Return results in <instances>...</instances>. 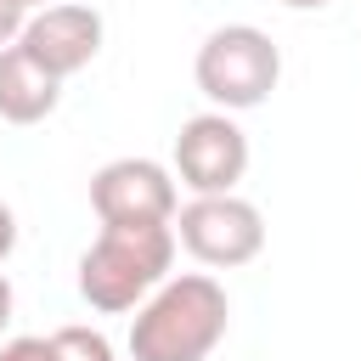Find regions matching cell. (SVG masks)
Instances as JSON below:
<instances>
[{"instance_id": "obj_1", "label": "cell", "mask_w": 361, "mask_h": 361, "mask_svg": "<svg viewBox=\"0 0 361 361\" xmlns=\"http://www.w3.org/2000/svg\"><path fill=\"white\" fill-rule=\"evenodd\" d=\"M231 299L209 271L164 276L130 322V355L135 361H209V350L226 338Z\"/></svg>"}, {"instance_id": "obj_2", "label": "cell", "mask_w": 361, "mask_h": 361, "mask_svg": "<svg viewBox=\"0 0 361 361\" xmlns=\"http://www.w3.org/2000/svg\"><path fill=\"white\" fill-rule=\"evenodd\" d=\"M175 220H152V226H102L96 243L79 254V299L90 310H135L175 265Z\"/></svg>"}, {"instance_id": "obj_3", "label": "cell", "mask_w": 361, "mask_h": 361, "mask_svg": "<svg viewBox=\"0 0 361 361\" xmlns=\"http://www.w3.org/2000/svg\"><path fill=\"white\" fill-rule=\"evenodd\" d=\"M192 79L197 90L220 107V113H248L259 102H271L276 79H282V51L265 28L254 23H226L214 28L203 45H197V62H192Z\"/></svg>"}, {"instance_id": "obj_4", "label": "cell", "mask_w": 361, "mask_h": 361, "mask_svg": "<svg viewBox=\"0 0 361 361\" xmlns=\"http://www.w3.org/2000/svg\"><path fill=\"white\" fill-rule=\"evenodd\" d=\"M175 237L197 265L231 271L265 248V214L237 192H203L175 209Z\"/></svg>"}, {"instance_id": "obj_5", "label": "cell", "mask_w": 361, "mask_h": 361, "mask_svg": "<svg viewBox=\"0 0 361 361\" xmlns=\"http://www.w3.org/2000/svg\"><path fill=\"white\" fill-rule=\"evenodd\" d=\"M175 175L192 197L203 192H237L248 175V135L231 113H192L175 135Z\"/></svg>"}, {"instance_id": "obj_6", "label": "cell", "mask_w": 361, "mask_h": 361, "mask_svg": "<svg viewBox=\"0 0 361 361\" xmlns=\"http://www.w3.org/2000/svg\"><path fill=\"white\" fill-rule=\"evenodd\" d=\"M90 209L102 226H152L175 220L180 192L158 158H113L90 175Z\"/></svg>"}, {"instance_id": "obj_7", "label": "cell", "mask_w": 361, "mask_h": 361, "mask_svg": "<svg viewBox=\"0 0 361 361\" xmlns=\"http://www.w3.org/2000/svg\"><path fill=\"white\" fill-rule=\"evenodd\" d=\"M39 68H51L56 79H73L79 68H90L102 56V11L79 6V0H56L28 11V28L17 39Z\"/></svg>"}, {"instance_id": "obj_8", "label": "cell", "mask_w": 361, "mask_h": 361, "mask_svg": "<svg viewBox=\"0 0 361 361\" xmlns=\"http://www.w3.org/2000/svg\"><path fill=\"white\" fill-rule=\"evenodd\" d=\"M62 102V79L51 68H39L23 45L0 51V118L6 124H39L51 118Z\"/></svg>"}, {"instance_id": "obj_9", "label": "cell", "mask_w": 361, "mask_h": 361, "mask_svg": "<svg viewBox=\"0 0 361 361\" xmlns=\"http://www.w3.org/2000/svg\"><path fill=\"white\" fill-rule=\"evenodd\" d=\"M51 361H113V344H107L102 327H56Z\"/></svg>"}, {"instance_id": "obj_10", "label": "cell", "mask_w": 361, "mask_h": 361, "mask_svg": "<svg viewBox=\"0 0 361 361\" xmlns=\"http://www.w3.org/2000/svg\"><path fill=\"white\" fill-rule=\"evenodd\" d=\"M23 28H28V6H23V0H0V51L17 45Z\"/></svg>"}, {"instance_id": "obj_11", "label": "cell", "mask_w": 361, "mask_h": 361, "mask_svg": "<svg viewBox=\"0 0 361 361\" xmlns=\"http://www.w3.org/2000/svg\"><path fill=\"white\" fill-rule=\"evenodd\" d=\"M0 361H51V338H11L0 344Z\"/></svg>"}, {"instance_id": "obj_12", "label": "cell", "mask_w": 361, "mask_h": 361, "mask_svg": "<svg viewBox=\"0 0 361 361\" xmlns=\"http://www.w3.org/2000/svg\"><path fill=\"white\" fill-rule=\"evenodd\" d=\"M11 248H17V214H11V203L0 197V265L11 259Z\"/></svg>"}, {"instance_id": "obj_13", "label": "cell", "mask_w": 361, "mask_h": 361, "mask_svg": "<svg viewBox=\"0 0 361 361\" xmlns=\"http://www.w3.org/2000/svg\"><path fill=\"white\" fill-rule=\"evenodd\" d=\"M11 305H17V299H11V282L0 276V333H6V322H11Z\"/></svg>"}, {"instance_id": "obj_14", "label": "cell", "mask_w": 361, "mask_h": 361, "mask_svg": "<svg viewBox=\"0 0 361 361\" xmlns=\"http://www.w3.org/2000/svg\"><path fill=\"white\" fill-rule=\"evenodd\" d=\"M288 11H322V6H333V0H282Z\"/></svg>"}, {"instance_id": "obj_15", "label": "cell", "mask_w": 361, "mask_h": 361, "mask_svg": "<svg viewBox=\"0 0 361 361\" xmlns=\"http://www.w3.org/2000/svg\"><path fill=\"white\" fill-rule=\"evenodd\" d=\"M23 6H28V11H39V6H56V0H23Z\"/></svg>"}]
</instances>
